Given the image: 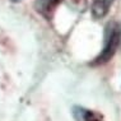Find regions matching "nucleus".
<instances>
[{
	"label": "nucleus",
	"mask_w": 121,
	"mask_h": 121,
	"mask_svg": "<svg viewBox=\"0 0 121 121\" xmlns=\"http://www.w3.org/2000/svg\"><path fill=\"white\" fill-rule=\"evenodd\" d=\"M120 42H121V28L117 23L111 22V23L106 26L102 51L94 57V60L91 63V65L92 66H98V65H103V64L108 63L111 59L113 57L116 50L119 48Z\"/></svg>",
	"instance_id": "obj_1"
},
{
	"label": "nucleus",
	"mask_w": 121,
	"mask_h": 121,
	"mask_svg": "<svg viewBox=\"0 0 121 121\" xmlns=\"http://www.w3.org/2000/svg\"><path fill=\"white\" fill-rule=\"evenodd\" d=\"M61 0H35V9L46 19H51Z\"/></svg>",
	"instance_id": "obj_2"
},
{
	"label": "nucleus",
	"mask_w": 121,
	"mask_h": 121,
	"mask_svg": "<svg viewBox=\"0 0 121 121\" xmlns=\"http://www.w3.org/2000/svg\"><path fill=\"white\" fill-rule=\"evenodd\" d=\"M113 0H93L92 3V15L96 19H101L106 17L107 13L110 12V8L112 5Z\"/></svg>",
	"instance_id": "obj_4"
},
{
	"label": "nucleus",
	"mask_w": 121,
	"mask_h": 121,
	"mask_svg": "<svg viewBox=\"0 0 121 121\" xmlns=\"http://www.w3.org/2000/svg\"><path fill=\"white\" fill-rule=\"evenodd\" d=\"M71 112L75 121H104L101 113L93 110H88L83 106H74Z\"/></svg>",
	"instance_id": "obj_3"
},
{
	"label": "nucleus",
	"mask_w": 121,
	"mask_h": 121,
	"mask_svg": "<svg viewBox=\"0 0 121 121\" xmlns=\"http://www.w3.org/2000/svg\"><path fill=\"white\" fill-rule=\"evenodd\" d=\"M10 1H13V3H19V1H22V0H10Z\"/></svg>",
	"instance_id": "obj_5"
}]
</instances>
